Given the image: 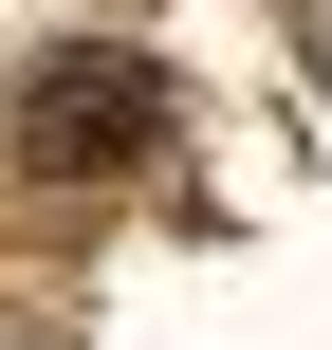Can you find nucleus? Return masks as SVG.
<instances>
[{
	"label": "nucleus",
	"instance_id": "1",
	"mask_svg": "<svg viewBox=\"0 0 332 350\" xmlns=\"http://www.w3.org/2000/svg\"><path fill=\"white\" fill-rule=\"evenodd\" d=\"M148 129H166L148 74H55V92H37V166H55V185H74V166H148Z\"/></svg>",
	"mask_w": 332,
	"mask_h": 350
}]
</instances>
